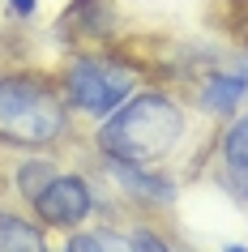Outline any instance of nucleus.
Wrapping results in <instances>:
<instances>
[{
  "mask_svg": "<svg viewBox=\"0 0 248 252\" xmlns=\"http://www.w3.org/2000/svg\"><path fill=\"white\" fill-rule=\"evenodd\" d=\"M184 133L180 107L163 94H137L99 128V146L120 162H150L167 154Z\"/></svg>",
  "mask_w": 248,
  "mask_h": 252,
  "instance_id": "obj_1",
  "label": "nucleus"
},
{
  "mask_svg": "<svg viewBox=\"0 0 248 252\" xmlns=\"http://www.w3.org/2000/svg\"><path fill=\"white\" fill-rule=\"evenodd\" d=\"M60 128H65V103L43 81L30 77L0 81V137L4 141L43 146V141L60 137Z\"/></svg>",
  "mask_w": 248,
  "mask_h": 252,
  "instance_id": "obj_2",
  "label": "nucleus"
},
{
  "mask_svg": "<svg viewBox=\"0 0 248 252\" xmlns=\"http://www.w3.org/2000/svg\"><path fill=\"white\" fill-rule=\"evenodd\" d=\"M129 86H133V77L124 68L107 64V60H77L73 73H69V98L90 116L116 111L129 98Z\"/></svg>",
  "mask_w": 248,
  "mask_h": 252,
  "instance_id": "obj_3",
  "label": "nucleus"
},
{
  "mask_svg": "<svg viewBox=\"0 0 248 252\" xmlns=\"http://www.w3.org/2000/svg\"><path fill=\"white\" fill-rule=\"evenodd\" d=\"M35 210H39L43 222H52V226H73V222L86 218V210H90V192H86V184L73 180V175H56L52 184L35 197Z\"/></svg>",
  "mask_w": 248,
  "mask_h": 252,
  "instance_id": "obj_4",
  "label": "nucleus"
},
{
  "mask_svg": "<svg viewBox=\"0 0 248 252\" xmlns=\"http://www.w3.org/2000/svg\"><path fill=\"white\" fill-rule=\"evenodd\" d=\"M244 94H248V60L235 68V73L210 77L206 81V94H201V107H210V111H231Z\"/></svg>",
  "mask_w": 248,
  "mask_h": 252,
  "instance_id": "obj_5",
  "label": "nucleus"
},
{
  "mask_svg": "<svg viewBox=\"0 0 248 252\" xmlns=\"http://www.w3.org/2000/svg\"><path fill=\"white\" fill-rule=\"evenodd\" d=\"M222 158H227V171H231L235 188L248 197V116L235 120L227 137H222Z\"/></svg>",
  "mask_w": 248,
  "mask_h": 252,
  "instance_id": "obj_6",
  "label": "nucleus"
},
{
  "mask_svg": "<svg viewBox=\"0 0 248 252\" xmlns=\"http://www.w3.org/2000/svg\"><path fill=\"white\" fill-rule=\"evenodd\" d=\"M0 252H43L39 231L13 214H0Z\"/></svg>",
  "mask_w": 248,
  "mask_h": 252,
  "instance_id": "obj_7",
  "label": "nucleus"
},
{
  "mask_svg": "<svg viewBox=\"0 0 248 252\" xmlns=\"http://www.w3.org/2000/svg\"><path fill=\"white\" fill-rule=\"evenodd\" d=\"M52 180H56V175H52V162H43V158H39V162H26V167H22V175H17V184H22V192H26L30 201L39 197Z\"/></svg>",
  "mask_w": 248,
  "mask_h": 252,
  "instance_id": "obj_8",
  "label": "nucleus"
},
{
  "mask_svg": "<svg viewBox=\"0 0 248 252\" xmlns=\"http://www.w3.org/2000/svg\"><path fill=\"white\" fill-rule=\"evenodd\" d=\"M116 175H120V180H124V184L133 188V192L142 188V192H150V197H158V201L167 197V184H163V180H145V175H133L129 167H124V162H120V167H116Z\"/></svg>",
  "mask_w": 248,
  "mask_h": 252,
  "instance_id": "obj_9",
  "label": "nucleus"
},
{
  "mask_svg": "<svg viewBox=\"0 0 248 252\" xmlns=\"http://www.w3.org/2000/svg\"><path fill=\"white\" fill-rule=\"evenodd\" d=\"M65 252H111V239H99V235H73L65 244Z\"/></svg>",
  "mask_w": 248,
  "mask_h": 252,
  "instance_id": "obj_10",
  "label": "nucleus"
},
{
  "mask_svg": "<svg viewBox=\"0 0 248 252\" xmlns=\"http://www.w3.org/2000/svg\"><path fill=\"white\" fill-rule=\"evenodd\" d=\"M133 252H171V248H167V244H158L150 231H137V235H133Z\"/></svg>",
  "mask_w": 248,
  "mask_h": 252,
  "instance_id": "obj_11",
  "label": "nucleus"
},
{
  "mask_svg": "<svg viewBox=\"0 0 248 252\" xmlns=\"http://www.w3.org/2000/svg\"><path fill=\"white\" fill-rule=\"evenodd\" d=\"M13 9L17 13H35V0H13Z\"/></svg>",
  "mask_w": 248,
  "mask_h": 252,
  "instance_id": "obj_12",
  "label": "nucleus"
},
{
  "mask_svg": "<svg viewBox=\"0 0 248 252\" xmlns=\"http://www.w3.org/2000/svg\"><path fill=\"white\" fill-rule=\"evenodd\" d=\"M231 252H248V248H231Z\"/></svg>",
  "mask_w": 248,
  "mask_h": 252,
  "instance_id": "obj_13",
  "label": "nucleus"
}]
</instances>
